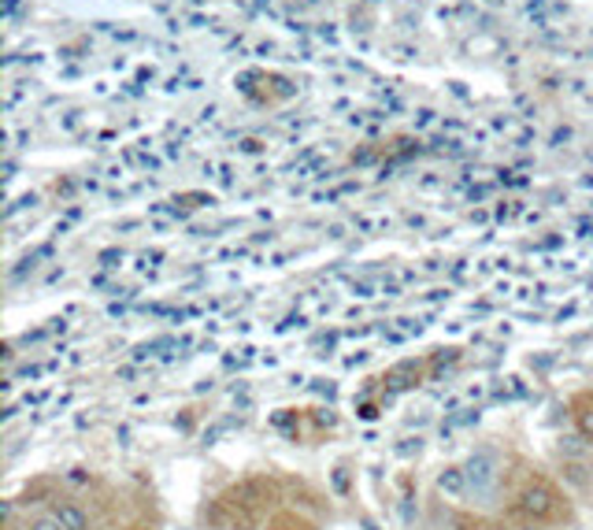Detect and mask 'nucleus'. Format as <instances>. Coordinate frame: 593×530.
Returning a JSON list of instances; mask_svg holds the SVG:
<instances>
[{
  "instance_id": "obj_9",
  "label": "nucleus",
  "mask_w": 593,
  "mask_h": 530,
  "mask_svg": "<svg viewBox=\"0 0 593 530\" xmlns=\"http://www.w3.org/2000/svg\"><path fill=\"white\" fill-rule=\"evenodd\" d=\"M4 530H23V526H19V519H15L12 512H8V526H4Z\"/></svg>"
},
{
  "instance_id": "obj_2",
  "label": "nucleus",
  "mask_w": 593,
  "mask_h": 530,
  "mask_svg": "<svg viewBox=\"0 0 593 530\" xmlns=\"http://www.w3.org/2000/svg\"><path fill=\"white\" fill-rule=\"evenodd\" d=\"M504 519L516 530H553L575 519V508H571V497L553 475H545L538 468H523L508 479Z\"/></svg>"
},
{
  "instance_id": "obj_1",
  "label": "nucleus",
  "mask_w": 593,
  "mask_h": 530,
  "mask_svg": "<svg viewBox=\"0 0 593 530\" xmlns=\"http://www.w3.org/2000/svg\"><path fill=\"white\" fill-rule=\"evenodd\" d=\"M282 508V479L271 471L245 475L204 504L208 530H264Z\"/></svg>"
},
{
  "instance_id": "obj_8",
  "label": "nucleus",
  "mask_w": 593,
  "mask_h": 530,
  "mask_svg": "<svg viewBox=\"0 0 593 530\" xmlns=\"http://www.w3.org/2000/svg\"><path fill=\"white\" fill-rule=\"evenodd\" d=\"M112 530H160V519H156L153 508H141V512H134L130 519L112 523Z\"/></svg>"
},
{
  "instance_id": "obj_6",
  "label": "nucleus",
  "mask_w": 593,
  "mask_h": 530,
  "mask_svg": "<svg viewBox=\"0 0 593 530\" xmlns=\"http://www.w3.org/2000/svg\"><path fill=\"white\" fill-rule=\"evenodd\" d=\"M264 530H320V523H315L312 516H304V512H296V508H279V512L271 516V523L264 526Z\"/></svg>"
},
{
  "instance_id": "obj_5",
  "label": "nucleus",
  "mask_w": 593,
  "mask_h": 530,
  "mask_svg": "<svg viewBox=\"0 0 593 530\" xmlns=\"http://www.w3.org/2000/svg\"><path fill=\"white\" fill-rule=\"evenodd\" d=\"M463 475H468L471 490H475L478 497L490 494L494 486H497V479H501V471H494V468H490V456H486V453H478V456L471 460V471H463Z\"/></svg>"
},
{
  "instance_id": "obj_7",
  "label": "nucleus",
  "mask_w": 593,
  "mask_h": 530,
  "mask_svg": "<svg viewBox=\"0 0 593 530\" xmlns=\"http://www.w3.org/2000/svg\"><path fill=\"white\" fill-rule=\"evenodd\" d=\"M456 530H508V519H486L471 512H456Z\"/></svg>"
},
{
  "instance_id": "obj_3",
  "label": "nucleus",
  "mask_w": 593,
  "mask_h": 530,
  "mask_svg": "<svg viewBox=\"0 0 593 530\" xmlns=\"http://www.w3.org/2000/svg\"><path fill=\"white\" fill-rule=\"evenodd\" d=\"M567 419L575 427V434L586 445H593V390H579L567 397Z\"/></svg>"
},
{
  "instance_id": "obj_4",
  "label": "nucleus",
  "mask_w": 593,
  "mask_h": 530,
  "mask_svg": "<svg viewBox=\"0 0 593 530\" xmlns=\"http://www.w3.org/2000/svg\"><path fill=\"white\" fill-rule=\"evenodd\" d=\"M12 516L19 519L23 530H63L56 516H49L41 504H30V501H15L12 504Z\"/></svg>"
}]
</instances>
